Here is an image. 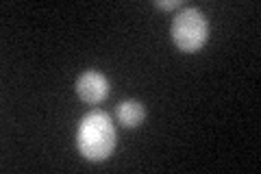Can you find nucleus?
Listing matches in <instances>:
<instances>
[{"instance_id": "obj_1", "label": "nucleus", "mask_w": 261, "mask_h": 174, "mask_svg": "<svg viewBox=\"0 0 261 174\" xmlns=\"http://www.w3.org/2000/svg\"><path fill=\"white\" fill-rule=\"evenodd\" d=\"M76 146L89 161H105L116 148V127L105 111H89L79 124Z\"/></svg>"}, {"instance_id": "obj_2", "label": "nucleus", "mask_w": 261, "mask_h": 174, "mask_svg": "<svg viewBox=\"0 0 261 174\" xmlns=\"http://www.w3.org/2000/svg\"><path fill=\"white\" fill-rule=\"evenodd\" d=\"M209 37V24L200 9L185 7L172 20V39L183 53H194L205 46Z\"/></svg>"}, {"instance_id": "obj_3", "label": "nucleus", "mask_w": 261, "mask_h": 174, "mask_svg": "<svg viewBox=\"0 0 261 174\" xmlns=\"http://www.w3.org/2000/svg\"><path fill=\"white\" fill-rule=\"evenodd\" d=\"M76 94L83 98L85 103L96 105L107 98L109 94V81L105 74L96 70H87L76 79Z\"/></svg>"}, {"instance_id": "obj_4", "label": "nucleus", "mask_w": 261, "mask_h": 174, "mask_svg": "<svg viewBox=\"0 0 261 174\" xmlns=\"http://www.w3.org/2000/svg\"><path fill=\"white\" fill-rule=\"evenodd\" d=\"M144 115H146V111H144L140 101H122L116 107V118H118V122L122 124V127H126V129L140 127Z\"/></svg>"}, {"instance_id": "obj_5", "label": "nucleus", "mask_w": 261, "mask_h": 174, "mask_svg": "<svg viewBox=\"0 0 261 174\" xmlns=\"http://www.w3.org/2000/svg\"><path fill=\"white\" fill-rule=\"evenodd\" d=\"M154 5L159 9H176V7H181V0H157Z\"/></svg>"}]
</instances>
